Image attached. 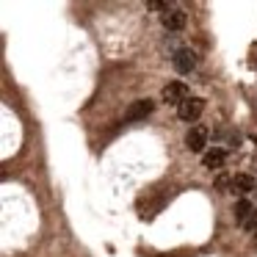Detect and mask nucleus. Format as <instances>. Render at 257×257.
<instances>
[{
  "mask_svg": "<svg viewBox=\"0 0 257 257\" xmlns=\"http://www.w3.org/2000/svg\"><path fill=\"white\" fill-rule=\"evenodd\" d=\"M207 139H210V130L205 124H191L188 133H185V147L191 152H202L207 147Z\"/></svg>",
  "mask_w": 257,
  "mask_h": 257,
  "instance_id": "nucleus-1",
  "label": "nucleus"
},
{
  "mask_svg": "<svg viewBox=\"0 0 257 257\" xmlns=\"http://www.w3.org/2000/svg\"><path fill=\"white\" fill-rule=\"evenodd\" d=\"M191 97L188 86L183 83V80H169V86L163 89V102H169V105H183L185 100Z\"/></svg>",
  "mask_w": 257,
  "mask_h": 257,
  "instance_id": "nucleus-2",
  "label": "nucleus"
},
{
  "mask_svg": "<svg viewBox=\"0 0 257 257\" xmlns=\"http://www.w3.org/2000/svg\"><path fill=\"white\" fill-rule=\"evenodd\" d=\"M202 111H205V100H202V97H188V100L177 108V116L183 119V122H196V119L202 116Z\"/></svg>",
  "mask_w": 257,
  "mask_h": 257,
  "instance_id": "nucleus-3",
  "label": "nucleus"
},
{
  "mask_svg": "<svg viewBox=\"0 0 257 257\" xmlns=\"http://www.w3.org/2000/svg\"><path fill=\"white\" fill-rule=\"evenodd\" d=\"M196 53L191 50V47H180V50H174V69L177 72H183V75H188V72H194L196 69Z\"/></svg>",
  "mask_w": 257,
  "mask_h": 257,
  "instance_id": "nucleus-4",
  "label": "nucleus"
},
{
  "mask_svg": "<svg viewBox=\"0 0 257 257\" xmlns=\"http://www.w3.org/2000/svg\"><path fill=\"white\" fill-rule=\"evenodd\" d=\"M257 188V180L251 174H232V183H229V194H238L243 199L249 191Z\"/></svg>",
  "mask_w": 257,
  "mask_h": 257,
  "instance_id": "nucleus-5",
  "label": "nucleus"
},
{
  "mask_svg": "<svg viewBox=\"0 0 257 257\" xmlns=\"http://www.w3.org/2000/svg\"><path fill=\"white\" fill-rule=\"evenodd\" d=\"M152 111H155V102H152V100H136L133 105L127 108L124 119H127V122H139V119H147Z\"/></svg>",
  "mask_w": 257,
  "mask_h": 257,
  "instance_id": "nucleus-6",
  "label": "nucleus"
},
{
  "mask_svg": "<svg viewBox=\"0 0 257 257\" xmlns=\"http://www.w3.org/2000/svg\"><path fill=\"white\" fill-rule=\"evenodd\" d=\"M161 23L166 31H183L185 28V12L183 9H169L161 14Z\"/></svg>",
  "mask_w": 257,
  "mask_h": 257,
  "instance_id": "nucleus-7",
  "label": "nucleus"
},
{
  "mask_svg": "<svg viewBox=\"0 0 257 257\" xmlns=\"http://www.w3.org/2000/svg\"><path fill=\"white\" fill-rule=\"evenodd\" d=\"M224 161H227V152H224V150H210V152L202 155V166L210 169V172H213V169H221Z\"/></svg>",
  "mask_w": 257,
  "mask_h": 257,
  "instance_id": "nucleus-8",
  "label": "nucleus"
},
{
  "mask_svg": "<svg viewBox=\"0 0 257 257\" xmlns=\"http://www.w3.org/2000/svg\"><path fill=\"white\" fill-rule=\"evenodd\" d=\"M232 213H235V221L246 227V221H249L251 213H254V205H251L249 199H238V205H235V210H232Z\"/></svg>",
  "mask_w": 257,
  "mask_h": 257,
  "instance_id": "nucleus-9",
  "label": "nucleus"
},
{
  "mask_svg": "<svg viewBox=\"0 0 257 257\" xmlns=\"http://www.w3.org/2000/svg\"><path fill=\"white\" fill-rule=\"evenodd\" d=\"M246 229H249V232H257V207H254V213H251V218L246 221Z\"/></svg>",
  "mask_w": 257,
  "mask_h": 257,
  "instance_id": "nucleus-10",
  "label": "nucleus"
}]
</instances>
